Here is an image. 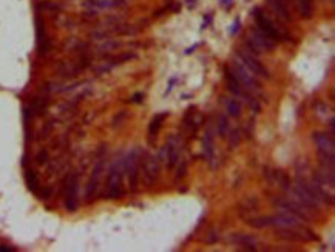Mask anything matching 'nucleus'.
Returning a JSON list of instances; mask_svg holds the SVG:
<instances>
[{
  "label": "nucleus",
  "mask_w": 335,
  "mask_h": 252,
  "mask_svg": "<svg viewBox=\"0 0 335 252\" xmlns=\"http://www.w3.org/2000/svg\"><path fill=\"white\" fill-rule=\"evenodd\" d=\"M17 249L13 246H6V245H0V252H16Z\"/></svg>",
  "instance_id": "obj_28"
},
{
  "label": "nucleus",
  "mask_w": 335,
  "mask_h": 252,
  "mask_svg": "<svg viewBox=\"0 0 335 252\" xmlns=\"http://www.w3.org/2000/svg\"><path fill=\"white\" fill-rule=\"evenodd\" d=\"M77 197H79V177L74 173L68 180L67 193H65V209L68 212H74L77 209V200H79Z\"/></svg>",
  "instance_id": "obj_7"
},
{
  "label": "nucleus",
  "mask_w": 335,
  "mask_h": 252,
  "mask_svg": "<svg viewBox=\"0 0 335 252\" xmlns=\"http://www.w3.org/2000/svg\"><path fill=\"white\" fill-rule=\"evenodd\" d=\"M139 150L133 149L127 160L124 161V170L129 175V183H130V189L132 192H136L137 189V181H139Z\"/></svg>",
  "instance_id": "obj_4"
},
{
  "label": "nucleus",
  "mask_w": 335,
  "mask_h": 252,
  "mask_svg": "<svg viewBox=\"0 0 335 252\" xmlns=\"http://www.w3.org/2000/svg\"><path fill=\"white\" fill-rule=\"evenodd\" d=\"M25 180H26V184H28V189L36 193L37 189H39V178L36 175V172L31 170V169H28L26 173H25Z\"/></svg>",
  "instance_id": "obj_21"
},
{
  "label": "nucleus",
  "mask_w": 335,
  "mask_h": 252,
  "mask_svg": "<svg viewBox=\"0 0 335 252\" xmlns=\"http://www.w3.org/2000/svg\"><path fill=\"white\" fill-rule=\"evenodd\" d=\"M218 135H220V138H223V139L229 135V122H227V118H225V116H221V118H220Z\"/></svg>",
  "instance_id": "obj_24"
},
{
  "label": "nucleus",
  "mask_w": 335,
  "mask_h": 252,
  "mask_svg": "<svg viewBox=\"0 0 335 252\" xmlns=\"http://www.w3.org/2000/svg\"><path fill=\"white\" fill-rule=\"evenodd\" d=\"M202 149H204V157L207 158V161H210L213 158V135L210 132H207L204 135Z\"/></svg>",
  "instance_id": "obj_19"
},
{
  "label": "nucleus",
  "mask_w": 335,
  "mask_h": 252,
  "mask_svg": "<svg viewBox=\"0 0 335 252\" xmlns=\"http://www.w3.org/2000/svg\"><path fill=\"white\" fill-rule=\"evenodd\" d=\"M167 118V113H159V115H156L155 118L152 119L150 125H149V133H150V137H156V133L159 132L161 129V125H162V121Z\"/></svg>",
  "instance_id": "obj_20"
},
{
  "label": "nucleus",
  "mask_w": 335,
  "mask_h": 252,
  "mask_svg": "<svg viewBox=\"0 0 335 252\" xmlns=\"http://www.w3.org/2000/svg\"><path fill=\"white\" fill-rule=\"evenodd\" d=\"M164 150L167 153V166H169V169H173L176 162L179 161V142L176 141L175 137H170Z\"/></svg>",
  "instance_id": "obj_13"
},
{
  "label": "nucleus",
  "mask_w": 335,
  "mask_h": 252,
  "mask_svg": "<svg viewBox=\"0 0 335 252\" xmlns=\"http://www.w3.org/2000/svg\"><path fill=\"white\" fill-rule=\"evenodd\" d=\"M232 71L235 73L236 77H238V81L241 82L243 87H246V89H249V90H255V92L260 90L261 85L257 79H255V74L250 70H246V67L243 64L235 62Z\"/></svg>",
  "instance_id": "obj_6"
},
{
  "label": "nucleus",
  "mask_w": 335,
  "mask_h": 252,
  "mask_svg": "<svg viewBox=\"0 0 335 252\" xmlns=\"http://www.w3.org/2000/svg\"><path fill=\"white\" fill-rule=\"evenodd\" d=\"M253 19H255V23H257L258 30L261 33H264L268 37H270L273 42L290 41V37L288 36V33L283 31L281 28H278L277 25H275V22L263 11L261 8H255L253 9Z\"/></svg>",
  "instance_id": "obj_1"
},
{
  "label": "nucleus",
  "mask_w": 335,
  "mask_h": 252,
  "mask_svg": "<svg viewBox=\"0 0 335 252\" xmlns=\"http://www.w3.org/2000/svg\"><path fill=\"white\" fill-rule=\"evenodd\" d=\"M230 145L232 147H235V145H238V142H240V133H238V130H235L232 135H230Z\"/></svg>",
  "instance_id": "obj_26"
},
{
  "label": "nucleus",
  "mask_w": 335,
  "mask_h": 252,
  "mask_svg": "<svg viewBox=\"0 0 335 252\" xmlns=\"http://www.w3.org/2000/svg\"><path fill=\"white\" fill-rule=\"evenodd\" d=\"M102 170H104V158H99V161H97L96 166L93 167V173H91V177H90V181H88V184H87L85 197H87V201L88 203L93 201L94 193H96L97 187H99V181H101Z\"/></svg>",
  "instance_id": "obj_9"
},
{
  "label": "nucleus",
  "mask_w": 335,
  "mask_h": 252,
  "mask_svg": "<svg viewBox=\"0 0 335 252\" xmlns=\"http://www.w3.org/2000/svg\"><path fill=\"white\" fill-rule=\"evenodd\" d=\"M247 45L252 48L255 53H261V51H272V50H275V45H277V42H273L270 37H268L257 28V30L250 31L249 39H247Z\"/></svg>",
  "instance_id": "obj_5"
},
{
  "label": "nucleus",
  "mask_w": 335,
  "mask_h": 252,
  "mask_svg": "<svg viewBox=\"0 0 335 252\" xmlns=\"http://www.w3.org/2000/svg\"><path fill=\"white\" fill-rule=\"evenodd\" d=\"M272 173H273L275 180L278 181V186H280L281 189L289 190V187H290V181H289L288 175H286V173H283L281 170H275V172H272Z\"/></svg>",
  "instance_id": "obj_22"
},
{
  "label": "nucleus",
  "mask_w": 335,
  "mask_h": 252,
  "mask_svg": "<svg viewBox=\"0 0 335 252\" xmlns=\"http://www.w3.org/2000/svg\"><path fill=\"white\" fill-rule=\"evenodd\" d=\"M238 57L241 59L243 65L247 67V70H250L255 76H263V77H268V79L270 77L268 69H266V67L260 61L255 59L252 54L246 53V51H238Z\"/></svg>",
  "instance_id": "obj_8"
},
{
  "label": "nucleus",
  "mask_w": 335,
  "mask_h": 252,
  "mask_svg": "<svg viewBox=\"0 0 335 252\" xmlns=\"http://www.w3.org/2000/svg\"><path fill=\"white\" fill-rule=\"evenodd\" d=\"M46 158H48L46 152H41V153L37 155V162L39 164H44V162H46Z\"/></svg>",
  "instance_id": "obj_27"
},
{
  "label": "nucleus",
  "mask_w": 335,
  "mask_h": 252,
  "mask_svg": "<svg viewBox=\"0 0 335 252\" xmlns=\"http://www.w3.org/2000/svg\"><path fill=\"white\" fill-rule=\"evenodd\" d=\"M232 243L238 245L244 249H249V251H257V245H258V240L252 237V235H246V234H235L232 238Z\"/></svg>",
  "instance_id": "obj_16"
},
{
  "label": "nucleus",
  "mask_w": 335,
  "mask_h": 252,
  "mask_svg": "<svg viewBox=\"0 0 335 252\" xmlns=\"http://www.w3.org/2000/svg\"><path fill=\"white\" fill-rule=\"evenodd\" d=\"M36 33H37V46H39V54L44 56L50 50V39L46 37L45 31V25H44V19L42 17H36Z\"/></svg>",
  "instance_id": "obj_10"
},
{
  "label": "nucleus",
  "mask_w": 335,
  "mask_h": 252,
  "mask_svg": "<svg viewBox=\"0 0 335 252\" xmlns=\"http://www.w3.org/2000/svg\"><path fill=\"white\" fill-rule=\"evenodd\" d=\"M266 2L269 3V6L275 11V14L280 19H283L284 22H292V14L288 3H286V0H266Z\"/></svg>",
  "instance_id": "obj_15"
},
{
  "label": "nucleus",
  "mask_w": 335,
  "mask_h": 252,
  "mask_svg": "<svg viewBox=\"0 0 335 252\" xmlns=\"http://www.w3.org/2000/svg\"><path fill=\"white\" fill-rule=\"evenodd\" d=\"M122 172H124V161L116 160L107 177V198L119 200L124 195V184H122Z\"/></svg>",
  "instance_id": "obj_2"
},
{
  "label": "nucleus",
  "mask_w": 335,
  "mask_h": 252,
  "mask_svg": "<svg viewBox=\"0 0 335 252\" xmlns=\"http://www.w3.org/2000/svg\"><path fill=\"white\" fill-rule=\"evenodd\" d=\"M223 102L225 105V110H227L229 116H232V118H240L241 116V104L238 101L232 99V98H224Z\"/></svg>",
  "instance_id": "obj_18"
},
{
  "label": "nucleus",
  "mask_w": 335,
  "mask_h": 252,
  "mask_svg": "<svg viewBox=\"0 0 335 252\" xmlns=\"http://www.w3.org/2000/svg\"><path fill=\"white\" fill-rule=\"evenodd\" d=\"M273 205L277 206L281 212H288V214H290V215H293V217L300 218L301 221H309L308 214L304 212V209H301V206L290 205L289 201H283V200H273Z\"/></svg>",
  "instance_id": "obj_12"
},
{
  "label": "nucleus",
  "mask_w": 335,
  "mask_h": 252,
  "mask_svg": "<svg viewBox=\"0 0 335 252\" xmlns=\"http://www.w3.org/2000/svg\"><path fill=\"white\" fill-rule=\"evenodd\" d=\"M295 5H297V11L300 17L309 21L313 16V0H295Z\"/></svg>",
  "instance_id": "obj_17"
},
{
  "label": "nucleus",
  "mask_w": 335,
  "mask_h": 252,
  "mask_svg": "<svg viewBox=\"0 0 335 252\" xmlns=\"http://www.w3.org/2000/svg\"><path fill=\"white\" fill-rule=\"evenodd\" d=\"M144 177L150 186L159 177V162L152 155H147L144 160Z\"/></svg>",
  "instance_id": "obj_11"
},
{
  "label": "nucleus",
  "mask_w": 335,
  "mask_h": 252,
  "mask_svg": "<svg viewBox=\"0 0 335 252\" xmlns=\"http://www.w3.org/2000/svg\"><path fill=\"white\" fill-rule=\"evenodd\" d=\"M221 3H229V2H232V0H220Z\"/></svg>",
  "instance_id": "obj_30"
},
{
  "label": "nucleus",
  "mask_w": 335,
  "mask_h": 252,
  "mask_svg": "<svg viewBox=\"0 0 335 252\" xmlns=\"http://www.w3.org/2000/svg\"><path fill=\"white\" fill-rule=\"evenodd\" d=\"M119 45H121V44H119V42H116V41L105 42V44H102V45L99 46V50H101V51H112V50H114V48H117Z\"/></svg>",
  "instance_id": "obj_25"
},
{
  "label": "nucleus",
  "mask_w": 335,
  "mask_h": 252,
  "mask_svg": "<svg viewBox=\"0 0 335 252\" xmlns=\"http://www.w3.org/2000/svg\"><path fill=\"white\" fill-rule=\"evenodd\" d=\"M312 139H313L315 145H317L321 162L324 164V166L334 167V164H335V142H334L332 135L317 132V133L312 135Z\"/></svg>",
  "instance_id": "obj_3"
},
{
  "label": "nucleus",
  "mask_w": 335,
  "mask_h": 252,
  "mask_svg": "<svg viewBox=\"0 0 335 252\" xmlns=\"http://www.w3.org/2000/svg\"><path fill=\"white\" fill-rule=\"evenodd\" d=\"M37 8L44 9V11H59L62 6L59 3H56V2H53V0H44V2L37 3Z\"/></svg>",
  "instance_id": "obj_23"
},
{
  "label": "nucleus",
  "mask_w": 335,
  "mask_h": 252,
  "mask_svg": "<svg viewBox=\"0 0 335 252\" xmlns=\"http://www.w3.org/2000/svg\"><path fill=\"white\" fill-rule=\"evenodd\" d=\"M224 76H225V82H227V89L229 92H232L236 96H246L244 87L241 85V82L238 81V77L235 76V73L232 71L230 67H225L224 69Z\"/></svg>",
  "instance_id": "obj_14"
},
{
  "label": "nucleus",
  "mask_w": 335,
  "mask_h": 252,
  "mask_svg": "<svg viewBox=\"0 0 335 252\" xmlns=\"http://www.w3.org/2000/svg\"><path fill=\"white\" fill-rule=\"evenodd\" d=\"M141 101H142V94L141 93H136L133 96V102H141Z\"/></svg>",
  "instance_id": "obj_29"
}]
</instances>
